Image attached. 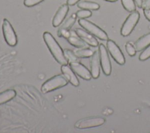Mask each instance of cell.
I'll use <instances>...</instances> for the list:
<instances>
[{"instance_id":"6da1fadb","label":"cell","mask_w":150,"mask_h":133,"mask_svg":"<svg viewBox=\"0 0 150 133\" xmlns=\"http://www.w3.org/2000/svg\"><path fill=\"white\" fill-rule=\"evenodd\" d=\"M43 38L47 48L57 62L62 65L67 64L69 62L64 56L63 50L53 36L49 32H45L43 34Z\"/></svg>"},{"instance_id":"7a4b0ae2","label":"cell","mask_w":150,"mask_h":133,"mask_svg":"<svg viewBox=\"0 0 150 133\" xmlns=\"http://www.w3.org/2000/svg\"><path fill=\"white\" fill-rule=\"evenodd\" d=\"M69 81L63 74H57L45 81L41 86V91L47 93L66 86Z\"/></svg>"},{"instance_id":"3957f363","label":"cell","mask_w":150,"mask_h":133,"mask_svg":"<svg viewBox=\"0 0 150 133\" xmlns=\"http://www.w3.org/2000/svg\"><path fill=\"white\" fill-rule=\"evenodd\" d=\"M78 23L80 26H81L86 31L98 39L103 40H106L108 39L107 34L94 23L86 19H79Z\"/></svg>"},{"instance_id":"277c9868","label":"cell","mask_w":150,"mask_h":133,"mask_svg":"<svg viewBox=\"0 0 150 133\" xmlns=\"http://www.w3.org/2000/svg\"><path fill=\"white\" fill-rule=\"evenodd\" d=\"M2 29L4 39L6 43L10 46H15L18 43L16 34L9 22V21L4 18L2 21Z\"/></svg>"},{"instance_id":"5b68a950","label":"cell","mask_w":150,"mask_h":133,"mask_svg":"<svg viewBox=\"0 0 150 133\" xmlns=\"http://www.w3.org/2000/svg\"><path fill=\"white\" fill-rule=\"evenodd\" d=\"M139 19V13L138 11L132 12L124 22L121 29V35L127 36L131 34Z\"/></svg>"},{"instance_id":"8992f818","label":"cell","mask_w":150,"mask_h":133,"mask_svg":"<svg viewBox=\"0 0 150 133\" xmlns=\"http://www.w3.org/2000/svg\"><path fill=\"white\" fill-rule=\"evenodd\" d=\"M105 121V119L100 117H88L78 120L74 124V127L81 129H87L100 126L103 125Z\"/></svg>"},{"instance_id":"52a82bcc","label":"cell","mask_w":150,"mask_h":133,"mask_svg":"<svg viewBox=\"0 0 150 133\" xmlns=\"http://www.w3.org/2000/svg\"><path fill=\"white\" fill-rule=\"evenodd\" d=\"M98 52L102 70L106 76H108L111 72V65L107 50L105 46L102 43L99 45Z\"/></svg>"},{"instance_id":"ba28073f","label":"cell","mask_w":150,"mask_h":133,"mask_svg":"<svg viewBox=\"0 0 150 133\" xmlns=\"http://www.w3.org/2000/svg\"><path fill=\"white\" fill-rule=\"evenodd\" d=\"M107 47L114 60L119 64L122 65L125 63V59L120 47L112 40H107Z\"/></svg>"},{"instance_id":"9c48e42d","label":"cell","mask_w":150,"mask_h":133,"mask_svg":"<svg viewBox=\"0 0 150 133\" xmlns=\"http://www.w3.org/2000/svg\"><path fill=\"white\" fill-rule=\"evenodd\" d=\"M69 66L76 74L81 79L86 80H90L91 79L92 76L90 71L82 63L75 61L69 63Z\"/></svg>"},{"instance_id":"30bf717a","label":"cell","mask_w":150,"mask_h":133,"mask_svg":"<svg viewBox=\"0 0 150 133\" xmlns=\"http://www.w3.org/2000/svg\"><path fill=\"white\" fill-rule=\"evenodd\" d=\"M76 19L77 16L76 13H72L58 29L57 33V36L60 37H64L66 39L70 35V29L74 24Z\"/></svg>"},{"instance_id":"8fae6325","label":"cell","mask_w":150,"mask_h":133,"mask_svg":"<svg viewBox=\"0 0 150 133\" xmlns=\"http://www.w3.org/2000/svg\"><path fill=\"white\" fill-rule=\"evenodd\" d=\"M69 11V7L67 4H63L59 8L52 19V25L53 27L56 28L63 22Z\"/></svg>"},{"instance_id":"7c38bea8","label":"cell","mask_w":150,"mask_h":133,"mask_svg":"<svg viewBox=\"0 0 150 133\" xmlns=\"http://www.w3.org/2000/svg\"><path fill=\"white\" fill-rule=\"evenodd\" d=\"M74 31L77 36L87 45L93 47H96L98 45L97 40L87 31L81 28H76Z\"/></svg>"},{"instance_id":"4fadbf2b","label":"cell","mask_w":150,"mask_h":133,"mask_svg":"<svg viewBox=\"0 0 150 133\" xmlns=\"http://www.w3.org/2000/svg\"><path fill=\"white\" fill-rule=\"evenodd\" d=\"M100 65L99 52L98 50H96L90 60V72L93 79H97L100 76Z\"/></svg>"},{"instance_id":"5bb4252c","label":"cell","mask_w":150,"mask_h":133,"mask_svg":"<svg viewBox=\"0 0 150 133\" xmlns=\"http://www.w3.org/2000/svg\"><path fill=\"white\" fill-rule=\"evenodd\" d=\"M61 71L63 74L67 79L69 82L71 83V84L75 87H77L79 85L80 82L76 75V73L73 71L70 66H69L67 64L62 65Z\"/></svg>"},{"instance_id":"9a60e30c","label":"cell","mask_w":150,"mask_h":133,"mask_svg":"<svg viewBox=\"0 0 150 133\" xmlns=\"http://www.w3.org/2000/svg\"><path fill=\"white\" fill-rule=\"evenodd\" d=\"M67 42L74 47L82 48L86 46V43L83 42L76 34L75 31L70 30L69 36L66 38Z\"/></svg>"},{"instance_id":"2e32d148","label":"cell","mask_w":150,"mask_h":133,"mask_svg":"<svg viewBox=\"0 0 150 133\" xmlns=\"http://www.w3.org/2000/svg\"><path fill=\"white\" fill-rule=\"evenodd\" d=\"M150 45V33H147L139 38L134 43V47L136 51L144 50Z\"/></svg>"},{"instance_id":"e0dca14e","label":"cell","mask_w":150,"mask_h":133,"mask_svg":"<svg viewBox=\"0 0 150 133\" xmlns=\"http://www.w3.org/2000/svg\"><path fill=\"white\" fill-rule=\"evenodd\" d=\"M16 95L13 89H8L0 93V105L12 100Z\"/></svg>"},{"instance_id":"ac0fdd59","label":"cell","mask_w":150,"mask_h":133,"mask_svg":"<svg viewBox=\"0 0 150 133\" xmlns=\"http://www.w3.org/2000/svg\"><path fill=\"white\" fill-rule=\"evenodd\" d=\"M77 7L83 9L96 11L100 8V5L96 2L88 1H82L77 3Z\"/></svg>"},{"instance_id":"d6986e66","label":"cell","mask_w":150,"mask_h":133,"mask_svg":"<svg viewBox=\"0 0 150 133\" xmlns=\"http://www.w3.org/2000/svg\"><path fill=\"white\" fill-rule=\"evenodd\" d=\"M93 52L89 48H84L78 49L74 51V53L79 58H88L91 57L93 54Z\"/></svg>"},{"instance_id":"ffe728a7","label":"cell","mask_w":150,"mask_h":133,"mask_svg":"<svg viewBox=\"0 0 150 133\" xmlns=\"http://www.w3.org/2000/svg\"><path fill=\"white\" fill-rule=\"evenodd\" d=\"M124 8L128 12H132L135 11L136 5L134 0H121Z\"/></svg>"},{"instance_id":"44dd1931","label":"cell","mask_w":150,"mask_h":133,"mask_svg":"<svg viewBox=\"0 0 150 133\" xmlns=\"http://www.w3.org/2000/svg\"><path fill=\"white\" fill-rule=\"evenodd\" d=\"M64 52V56L66 57V59L67 60L69 63L72 62H75V61H77V57L76 56V55L74 53V52H73L70 49H65L63 50Z\"/></svg>"},{"instance_id":"7402d4cb","label":"cell","mask_w":150,"mask_h":133,"mask_svg":"<svg viewBox=\"0 0 150 133\" xmlns=\"http://www.w3.org/2000/svg\"><path fill=\"white\" fill-rule=\"evenodd\" d=\"M76 14L77 18L79 19H86L90 17L92 15V12L90 11V10L81 9V10L77 11Z\"/></svg>"},{"instance_id":"603a6c76","label":"cell","mask_w":150,"mask_h":133,"mask_svg":"<svg viewBox=\"0 0 150 133\" xmlns=\"http://www.w3.org/2000/svg\"><path fill=\"white\" fill-rule=\"evenodd\" d=\"M150 57V45L145 47L139 56V59L144 61Z\"/></svg>"},{"instance_id":"cb8c5ba5","label":"cell","mask_w":150,"mask_h":133,"mask_svg":"<svg viewBox=\"0 0 150 133\" xmlns=\"http://www.w3.org/2000/svg\"><path fill=\"white\" fill-rule=\"evenodd\" d=\"M125 49L127 50V52L130 56H134L136 53V50L134 47V46H133L129 42H128L126 43Z\"/></svg>"},{"instance_id":"d4e9b609","label":"cell","mask_w":150,"mask_h":133,"mask_svg":"<svg viewBox=\"0 0 150 133\" xmlns=\"http://www.w3.org/2000/svg\"><path fill=\"white\" fill-rule=\"evenodd\" d=\"M44 0H24L23 4L25 6L27 7H32L34 6L40 2H43Z\"/></svg>"},{"instance_id":"484cf974","label":"cell","mask_w":150,"mask_h":133,"mask_svg":"<svg viewBox=\"0 0 150 133\" xmlns=\"http://www.w3.org/2000/svg\"><path fill=\"white\" fill-rule=\"evenodd\" d=\"M144 9H150V0H144L142 2V7Z\"/></svg>"},{"instance_id":"4316f807","label":"cell","mask_w":150,"mask_h":133,"mask_svg":"<svg viewBox=\"0 0 150 133\" xmlns=\"http://www.w3.org/2000/svg\"><path fill=\"white\" fill-rule=\"evenodd\" d=\"M144 13L145 18L150 21V9H144Z\"/></svg>"},{"instance_id":"83f0119b","label":"cell","mask_w":150,"mask_h":133,"mask_svg":"<svg viewBox=\"0 0 150 133\" xmlns=\"http://www.w3.org/2000/svg\"><path fill=\"white\" fill-rule=\"evenodd\" d=\"M80 0H67L66 4L68 5L73 6V5H74L75 4H76Z\"/></svg>"},{"instance_id":"f1b7e54d","label":"cell","mask_w":150,"mask_h":133,"mask_svg":"<svg viewBox=\"0 0 150 133\" xmlns=\"http://www.w3.org/2000/svg\"><path fill=\"white\" fill-rule=\"evenodd\" d=\"M135 3L136 4V5L139 7V8H141L142 7V0H134Z\"/></svg>"},{"instance_id":"f546056e","label":"cell","mask_w":150,"mask_h":133,"mask_svg":"<svg viewBox=\"0 0 150 133\" xmlns=\"http://www.w3.org/2000/svg\"><path fill=\"white\" fill-rule=\"evenodd\" d=\"M106 1H108V2H115L117 1V0H105Z\"/></svg>"}]
</instances>
